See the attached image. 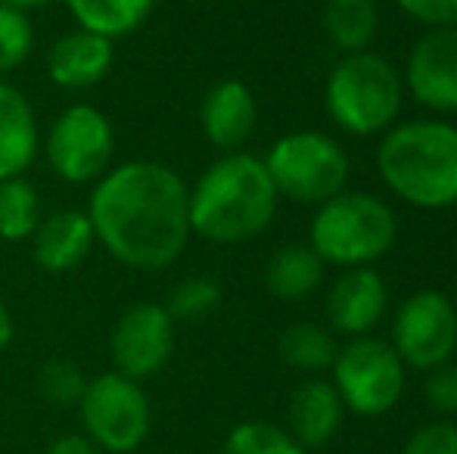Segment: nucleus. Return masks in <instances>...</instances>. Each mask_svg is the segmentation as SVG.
<instances>
[{"label":"nucleus","mask_w":457,"mask_h":454,"mask_svg":"<svg viewBox=\"0 0 457 454\" xmlns=\"http://www.w3.org/2000/svg\"><path fill=\"white\" fill-rule=\"evenodd\" d=\"M87 219L96 243L134 271H162L190 240V187L171 165L131 159L96 181Z\"/></svg>","instance_id":"f257e3e1"},{"label":"nucleus","mask_w":457,"mask_h":454,"mask_svg":"<svg viewBox=\"0 0 457 454\" xmlns=\"http://www.w3.org/2000/svg\"><path fill=\"white\" fill-rule=\"evenodd\" d=\"M277 187L265 162L228 153L203 171L190 190V230L209 243H246L271 225Z\"/></svg>","instance_id":"f03ea898"},{"label":"nucleus","mask_w":457,"mask_h":454,"mask_svg":"<svg viewBox=\"0 0 457 454\" xmlns=\"http://www.w3.org/2000/svg\"><path fill=\"white\" fill-rule=\"evenodd\" d=\"M386 187L420 209L457 202V128L445 121H408L392 128L377 150Z\"/></svg>","instance_id":"7ed1b4c3"},{"label":"nucleus","mask_w":457,"mask_h":454,"mask_svg":"<svg viewBox=\"0 0 457 454\" xmlns=\"http://www.w3.org/2000/svg\"><path fill=\"white\" fill-rule=\"evenodd\" d=\"M398 234L395 215L370 194H337L320 202L312 221V249L320 261L364 268L392 249Z\"/></svg>","instance_id":"20e7f679"},{"label":"nucleus","mask_w":457,"mask_h":454,"mask_svg":"<svg viewBox=\"0 0 457 454\" xmlns=\"http://www.w3.org/2000/svg\"><path fill=\"white\" fill-rule=\"evenodd\" d=\"M327 110L349 134H377L402 110V78L377 54H345L327 78Z\"/></svg>","instance_id":"39448f33"},{"label":"nucleus","mask_w":457,"mask_h":454,"mask_svg":"<svg viewBox=\"0 0 457 454\" xmlns=\"http://www.w3.org/2000/svg\"><path fill=\"white\" fill-rule=\"evenodd\" d=\"M277 196L295 202H327L343 194L349 177V156L333 137L320 131H295L280 137L265 159Z\"/></svg>","instance_id":"423d86ee"},{"label":"nucleus","mask_w":457,"mask_h":454,"mask_svg":"<svg viewBox=\"0 0 457 454\" xmlns=\"http://www.w3.org/2000/svg\"><path fill=\"white\" fill-rule=\"evenodd\" d=\"M87 439L109 454H128L144 445L153 426V408L144 386L128 380L119 370H109L94 380L79 401Z\"/></svg>","instance_id":"0eeeda50"},{"label":"nucleus","mask_w":457,"mask_h":454,"mask_svg":"<svg viewBox=\"0 0 457 454\" xmlns=\"http://www.w3.org/2000/svg\"><path fill=\"white\" fill-rule=\"evenodd\" d=\"M333 386L345 408L361 417H379L392 411L404 389V364L389 343L358 336L337 351Z\"/></svg>","instance_id":"6e6552de"},{"label":"nucleus","mask_w":457,"mask_h":454,"mask_svg":"<svg viewBox=\"0 0 457 454\" xmlns=\"http://www.w3.org/2000/svg\"><path fill=\"white\" fill-rule=\"evenodd\" d=\"M112 121L91 103H72L69 110H62L44 137V156L54 175L66 184L100 181L112 165Z\"/></svg>","instance_id":"1a4fd4ad"},{"label":"nucleus","mask_w":457,"mask_h":454,"mask_svg":"<svg viewBox=\"0 0 457 454\" xmlns=\"http://www.w3.org/2000/svg\"><path fill=\"white\" fill-rule=\"evenodd\" d=\"M392 349L402 364L433 370L448 364L457 349V311L439 290H420L404 299L392 327Z\"/></svg>","instance_id":"9d476101"},{"label":"nucleus","mask_w":457,"mask_h":454,"mask_svg":"<svg viewBox=\"0 0 457 454\" xmlns=\"http://www.w3.org/2000/svg\"><path fill=\"white\" fill-rule=\"evenodd\" d=\"M112 364L128 380H150L169 364L175 351V318L165 311V305L137 302L112 327Z\"/></svg>","instance_id":"9b49d317"},{"label":"nucleus","mask_w":457,"mask_h":454,"mask_svg":"<svg viewBox=\"0 0 457 454\" xmlns=\"http://www.w3.org/2000/svg\"><path fill=\"white\" fill-rule=\"evenodd\" d=\"M408 87L429 110L457 112V25L433 29L414 44Z\"/></svg>","instance_id":"f8f14e48"},{"label":"nucleus","mask_w":457,"mask_h":454,"mask_svg":"<svg viewBox=\"0 0 457 454\" xmlns=\"http://www.w3.org/2000/svg\"><path fill=\"white\" fill-rule=\"evenodd\" d=\"M115 62V47L109 37L87 29L62 35L47 54V75L62 91H87L100 85Z\"/></svg>","instance_id":"ddd939ff"},{"label":"nucleus","mask_w":457,"mask_h":454,"mask_svg":"<svg viewBox=\"0 0 457 454\" xmlns=\"http://www.w3.org/2000/svg\"><path fill=\"white\" fill-rule=\"evenodd\" d=\"M96 236L87 212L60 209L41 219L31 234V255L35 265L47 274H69L91 255Z\"/></svg>","instance_id":"4468645a"},{"label":"nucleus","mask_w":457,"mask_h":454,"mask_svg":"<svg viewBox=\"0 0 457 454\" xmlns=\"http://www.w3.org/2000/svg\"><path fill=\"white\" fill-rule=\"evenodd\" d=\"M389 302L386 284L370 268H349L343 277L333 284L330 299H327V315L339 334L364 336L379 324Z\"/></svg>","instance_id":"2eb2a0df"},{"label":"nucleus","mask_w":457,"mask_h":454,"mask_svg":"<svg viewBox=\"0 0 457 454\" xmlns=\"http://www.w3.org/2000/svg\"><path fill=\"white\" fill-rule=\"evenodd\" d=\"M255 97L243 81H218L209 94L203 97L199 106V125L203 134L209 137L212 146L218 150H237L240 144H246L249 134L255 131Z\"/></svg>","instance_id":"dca6fc26"},{"label":"nucleus","mask_w":457,"mask_h":454,"mask_svg":"<svg viewBox=\"0 0 457 454\" xmlns=\"http://www.w3.org/2000/svg\"><path fill=\"white\" fill-rule=\"evenodd\" d=\"M41 150L35 106L22 91L0 78V181L22 177Z\"/></svg>","instance_id":"f3484780"},{"label":"nucleus","mask_w":457,"mask_h":454,"mask_svg":"<svg viewBox=\"0 0 457 454\" xmlns=\"http://www.w3.org/2000/svg\"><path fill=\"white\" fill-rule=\"evenodd\" d=\"M345 405L337 386L324 380H308L289 399V436L302 449H320L343 426Z\"/></svg>","instance_id":"a211bd4d"},{"label":"nucleus","mask_w":457,"mask_h":454,"mask_svg":"<svg viewBox=\"0 0 457 454\" xmlns=\"http://www.w3.org/2000/svg\"><path fill=\"white\" fill-rule=\"evenodd\" d=\"M320 280H324V261L312 246H302V243H289V246L277 249L265 271L268 290L283 302L305 299Z\"/></svg>","instance_id":"6ab92c4d"},{"label":"nucleus","mask_w":457,"mask_h":454,"mask_svg":"<svg viewBox=\"0 0 457 454\" xmlns=\"http://www.w3.org/2000/svg\"><path fill=\"white\" fill-rule=\"evenodd\" d=\"M66 6L79 29L115 41V37L134 35L153 16L156 0H66Z\"/></svg>","instance_id":"aec40b11"},{"label":"nucleus","mask_w":457,"mask_h":454,"mask_svg":"<svg viewBox=\"0 0 457 454\" xmlns=\"http://www.w3.org/2000/svg\"><path fill=\"white\" fill-rule=\"evenodd\" d=\"M377 25L379 12L373 0H327L324 29L343 54H361L377 35Z\"/></svg>","instance_id":"412c9836"},{"label":"nucleus","mask_w":457,"mask_h":454,"mask_svg":"<svg viewBox=\"0 0 457 454\" xmlns=\"http://www.w3.org/2000/svg\"><path fill=\"white\" fill-rule=\"evenodd\" d=\"M41 196L29 177H6L0 181V240L22 243L31 240L41 225Z\"/></svg>","instance_id":"4be33fe9"},{"label":"nucleus","mask_w":457,"mask_h":454,"mask_svg":"<svg viewBox=\"0 0 457 454\" xmlns=\"http://www.w3.org/2000/svg\"><path fill=\"white\" fill-rule=\"evenodd\" d=\"M280 358L295 370L318 374V370L333 367L337 361V343L318 324H293L280 336Z\"/></svg>","instance_id":"5701e85b"},{"label":"nucleus","mask_w":457,"mask_h":454,"mask_svg":"<svg viewBox=\"0 0 457 454\" xmlns=\"http://www.w3.org/2000/svg\"><path fill=\"white\" fill-rule=\"evenodd\" d=\"M224 454H305V449L283 426L249 420L228 433Z\"/></svg>","instance_id":"b1692460"},{"label":"nucleus","mask_w":457,"mask_h":454,"mask_svg":"<svg viewBox=\"0 0 457 454\" xmlns=\"http://www.w3.org/2000/svg\"><path fill=\"white\" fill-rule=\"evenodd\" d=\"M221 302V286L212 277H187L171 290L165 311L175 321H199V318L212 315Z\"/></svg>","instance_id":"393cba45"},{"label":"nucleus","mask_w":457,"mask_h":454,"mask_svg":"<svg viewBox=\"0 0 457 454\" xmlns=\"http://www.w3.org/2000/svg\"><path fill=\"white\" fill-rule=\"evenodd\" d=\"M35 47V29L22 10L0 4V78L29 60Z\"/></svg>","instance_id":"a878e982"},{"label":"nucleus","mask_w":457,"mask_h":454,"mask_svg":"<svg viewBox=\"0 0 457 454\" xmlns=\"http://www.w3.org/2000/svg\"><path fill=\"white\" fill-rule=\"evenodd\" d=\"M37 389L47 401L54 405H79L81 395L87 389V380L81 367L69 358H54L41 367L37 374Z\"/></svg>","instance_id":"bb28decb"},{"label":"nucleus","mask_w":457,"mask_h":454,"mask_svg":"<svg viewBox=\"0 0 457 454\" xmlns=\"http://www.w3.org/2000/svg\"><path fill=\"white\" fill-rule=\"evenodd\" d=\"M402 454H457V424L452 420H436L414 433L404 442Z\"/></svg>","instance_id":"cd10ccee"},{"label":"nucleus","mask_w":457,"mask_h":454,"mask_svg":"<svg viewBox=\"0 0 457 454\" xmlns=\"http://www.w3.org/2000/svg\"><path fill=\"white\" fill-rule=\"evenodd\" d=\"M427 401L439 414H457V364H439L429 370Z\"/></svg>","instance_id":"c85d7f7f"},{"label":"nucleus","mask_w":457,"mask_h":454,"mask_svg":"<svg viewBox=\"0 0 457 454\" xmlns=\"http://www.w3.org/2000/svg\"><path fill=\"white\" fill-rule=\"evenodd\" d=\"M398 6H402L414 22L429 25V29L457 25V0H398Z\"/></svg>","instance_id":"c756f323"},{"label":"nucleus","mask_w":457,"mask_h":454,"mask_svg":"<svg viewBox=\"0 0 457 454\" xmlns=\"http://www.w3.org/2000/svg\"><path fill=\"white\" fill-rule=\"evenodd\" d=\"M47 454H100V449L91 442L87 436H79V433H72V436H60L54 445L47 449Z\"/></svg>","instance_id":"7c9ffc66"},{"label":"nucleus","mask_w":457,"mask_h":454,"mask_svg":"<svg viewBox=\"0 0 457 454\" xmlns=\"http://www.w3.org/2000/svg\"><path fill=\"white\" fill-rule=\"evenodd\" d=\"M12 334H16V327H12V315L4 305V299H0V349H6V345L12 343Z\"/></svg>","instance_id":"2f4dec72"},{"label":"nucleus","mask_w":457,"mask_h":454,"mask_svg":"<svg viewBox=\"0 0 457 454\" xmlns=\"http://www.w3.org/2000/svg\"><path fill=\"white\" fill-rule=\"evenodd\" d=\"M4 6H12V10H22V12H29V10H37V6H47V4H54V0H0Z\"/></svg>","instance_id":"473e14b6"}]
</instances>
